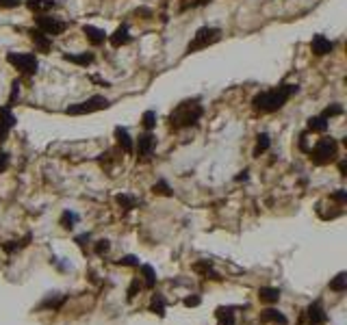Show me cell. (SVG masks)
Instances as JSON below:
<instances>
[{
    "mask_svg": "<svg viewBox=\"0 0 347 325\" xmlns=\"http://www.w3.org/2000/svg\"><path fill=\"white\" fill-rule=\"evenodd\" d=\"M300 91L297 85H280V87H273L269 91H263V93H256L254 100H252V109L256 113H276L280 111L285 104L289 102V98L295 95Z\"/></svg>",
    "mask_w": 347,
    "mask_h": 325,
    "instance_id": "6da1fadb",
    "label": "cell"
},
{
    "mask_svg": "<svg viewBox=\"0 0 347 325\" xmlns=\"http://www.w3.org/2000/svg\"><path fill=\"white\" fill-rule=\"evenodd\" d=\"M204 115V109L198 100H187V102H180L172 113H169V126L174 130H180V128H189V126H196L200 117Z\"/></svg>",
    "mask_w": 347,
    "mask_h": 325,
    "instance_id": "7a4b0ae2",
    "label": "cell"
},
{
    "mask_svg": "<svg viewBox=\"0 0 347 325\" xmlns=\"http://www.w3.org/2000/svg\"><path fill=\"white\" fill-rule=\"evenodd\" d=\"M338 156V141L332 139V137H324L314 143V148L310 150V160L314 165H328V162L336 160Z\"/></svg>",
    "mask_w": 347,
    "mask_h": 325,
    "instance_id": "3957f363",
    "label": "cell"
},
{
    "mask_svg": "<svg viewBox=\"0 0 347 325\" xmlns=\"http://www.w3.org/2000/svg\"><path fill=\"white\" fill-rule=\"evenodd\" d=\"M222 39V28H215V26H202L196 35H193V39L189 42L187 46V54L191 52H198V50H204V48L217 44Z\"/></svg>",
    "mask_w": 347,
    "mask_h": 325,
    "instance_id": "277c9868",
    "label": "cell"
},
{
    "mask_svg": "<svg viewBox=\"0 0 347 325\" xmlns=\"http://www.w3.org/2000/svg\"><path fill=\"white\" fill-rule=\"evenodd\" d=\"M109 107H111V102L104 95H93V98H89V100H85V102L72 104V107L66 109V113L68 115H89V113L109 109Z\"/></svg>",
    "mask_w": 347,
    "mask_h": 325,
    "instance_id": "5b68a950",
    "label": "cell"
},
{
    "mask_svg": "<svg viewBox=\"0 0 347 325\" xmlns=\"http://www.w3.org/2000/svg\"><path fill=\"white\" fill-rule=\"evenodd\" d=\"M7 61H9L11 65L18 72H22V74H35L37 68H39V61L35 54H22V52H9L7 54Z\"/></svg>",
    "mask_w": 347,
    "mask_h": 325,
    "instance_id": "8992f818",
    "label": "cell"
},
{
    "mask_svg": "<svg viewBox=\"0 0 347 325\" xmlns=\"http://www.w3.org/2000/svg\"><path fill=\"white\" fill-rule=\"evenodd\" d=\"M35 24H37V28L48 37H56V35H61V32H66V28H68L66 22H61L59 18H50V15H42V18H37Z\"/></svg>",
    "mask_w": 347,
    "mask_h": 325,
    "instance_id": "52a82bcc",
    "label": "cell"
},
{
    "mask_svg": "<svg viewBox=\"0 0 347 325\" xmlns=\"http://www.w3.org/2000/svg\"><path fill=\"white\" fill-rule=\"evenodd\" d=\"M302 314L310 325H326L328 323V314L324 310V306H321V302H312Z\"/></svg>",
    "mask_w": 347,
    "mask_h": 325,
    "instance_id": "ba28073f",
    "label": "cell"
},
{
    "mask_svg": "<svg viewBox=\"0 0 347 325\" xmlns=\"http://www.w3.org/2000/svg\"><path fill=\"white\" fill-rule=\"evenodd\" d=\"M15 126V115L9 107H0V141H5L9 137L11 128Z\"/></svg>",
    "mask_w": 347,
    "mask_h": 325,
    "instance_id": "9c48e42d",
    "label": "cell"
},
{
    "mask_svg": "<svg viewBox=\"0 0 347 325\" xmlns=\"http://www.w3.org/2000/svg\"><path fill=\"white\" fill-rule=\"evenodd\" d=\"M154 143H156V139H154V135L150 133V130H146L139 139H137V154L139 156H143V158H148L150 154H152V150H154Z\"/></svg>",
    "mask_w": 347,
    "mask_h": 325,
    "instance_id": "30bf717a",
    "label": "cell"
},
{
    "mask_svg": "<svg viewBox=\"0 0 347 325\" xmlns=\"http://www.w3.org/2000/svg\"><path fill=\"white\" fill-rule=\"evenodd\" d=\"M310 48H312V54L324 56V54H330L334 50V44L330 42V39H326L324 35H314L312 42H310Z\"/></svg>",
    "mask_w": 347,
    "mask_h": 325,
    "instance_id": "8fae6325",
    "label": "cell"
},
{
    "mask_svg": "<svg viewBox=\"0 0 347 325\" xmlns=\"http://www.w3.org/2000/svg\"><path fill=\"white\" fill-rule=\"evenodd\" d=\"M109 42H111L113 48H122V46H126L128 42H131V32H128L126 24H122V26L115 28V32H113V35L109 37Z\"/></svg>",
    "mask_w": 347,
    "mask_h": 325,
    "instance_id": "7c38bea8",
    "label": "cell"
},
{
    "mask_svg": "<svg viewBox=\"0 0 347 325\" xmlns=\"http://www.w3.org/2000/svg\"><path fill=\"white\" fill-rule=\"evenodd\" d=\"M139 271H141V286L143 288H154L156 286V271H154V267H150V265H141L139 267Z\"/></svg>",
    "mask_w": 347,
    "mask_h": 325,
    "instance_id": "4fadbf2b",
    "label": "cell"
},
{
    "mask_svg": "<svg viewBox=\"0 0 347 325\" xmlns=\"http://www.w3.org/2000/svg\"><path fill=\"white\" fill-rule=\"evenodd\" d=\"M115 139H117V143H119V148H122L126 154H133L135 145H133V139H131V135H128L126 128H122V126L115 128Z\"/></svg>",
    "mask_w": 347,
    "mask_h": 325,
    "instance_id": "5bb4252c",
    "label": "cell"
},
{
    "mask_svg": "<svg viewBox=\"0 0 347 325\" xmlns=\"http://www.w3.org/2000/svg\"><path fill=\"white\" fill-rule=\"evenodd\" d=\"M215 316L219 325H235V308L232 306H219L215 310Z\"/></svg>",
    "mask_w": 347,
    "mask_h": 325,
    "instance_id": "9a60e30c",
    "label": "cell"
},
{
    "mask_svg": "<svg viewBox=\"0 0 347 325\" xmlns=\"http://www.w3.org/2000/svg\"><path fill=\"white\" fill-rule=\"evenodd\" d=\"M28 35H30V39H33V44H35L42 52H48V50H50V46H52V44H50V37L44 35V32L39 30V28L28 30Z\"/></svg>",
    "mask_w": 347,
    "mask_h": 325,
    "instance_id": "2e32d148",
    "label": "cell"
},
{
    "mask_svg": "<svg viewBox=\"0 0 347 325\" xmlns=\"http://www.w3.org/2000/svg\"><path fill=\"white\" fill-rule=\"evenodd\" d=\"M261 321L263 323H276V325H287V316L278 312L276 308H267V310L261 312Z\"/></svg>",
    "mask_w": 347,
    "mask_h": 325,
    "instance_id": "e0dca14e",
    "label": "cell"
},
{
    "mask_svg": "<svg viewBox=\"0 0 347 325\" xmlns=\"http://www.w3.org/2000/svg\"><path fill=\"white\" fill-rule=\"evenodd\" d=\"M83 32H85V37L89 39V44H91V46H102V44H104V39H107V35H104V30L96 28V26H83Z\"/></svg>",
    "mask_w": 347,
    "mask_h": 325,
    "instance_id": "ac0fdd59",
    "label": "cell"
},
{
    "mask_svg": "<svg viewBox=\"0 0 347 325\" xmlns=\"http://www.w3.org/2000/svg\"><path fill=\"white\" fill-rule=\"evenodd\" d=\"M258 299H261L263 304H278L280 290L271 288V286H263V288H258Z\"/></svg>",
    "mask_w": 347,
    "mask_h": 325,
    "instance_id": "d6986e66",
    "label": "cell"
},
{
    "mask_svg": "<svg viewBox=\"0 0 347 325\" xmlns=\"http://www.w3.org/2000/svg\"><path fill=\"white\" fill-rule=\"evenodd\" d=\"M63 59L70 61V63H76V65H83V68H87V65L93 63V52H80V54H63Z\"/></svg>",
    "mask_w": 347,
    "mask_h": 325,
    "instance_id": "ffe728a7",
    "label": "cell"
},
{
    "mask_svg": "<svg viewBox=\"0 0 347 325\" xmlns=\"http://www.w3.org/2000/svg\"><path fill=\"white\" fill-rule=\"evenodd\" d=\"M54 0H26V7L30 11H35V13H44V11H50V9H54Z\"/></svg>",
    "mask_w": 347,
    "mask_h": 325,
    "instance_id": "44dd1931",
    "label": "cell"
},
{
    "mask_svg": "<svg viewBox=\"0 0 347 325\" xmlns=\"http://www.w3.org/2000/svg\"><path fill=\"white\" fill-rule=\"evenodd\" d=\"M193 271H196V273H202V275H206V278L211 275V280H222L219 275H217V273L213 271V263H211V260H202V263H196V265H193Z\"/></svg>",
    "mask_w": 347,
    "mask_h": 325,
    "instance_id": "7402d4cb",
    "label": "cell"
},
{
    "mask_svg": "<svg viewBox=\"0 0 347 325\" xmlns=\"http://www.w3.org/2000/svg\"><path fill=\"white\" fill-rule=\"evenodd\" d=\"M308 130H310V133H326V130H328V119L324 115L310 117L308 119Z\"/></svg>",
    "mask_w": 347,
    "mask_h": 325,
    "instance_id": "603a6c76",
    "label": "cell"
},
{
    "mask_svg": "<svg viewBox=\"0 0 347 325\" xmlns=\"http://www.w3.org/2000/svg\"><path fill=\"white\" fill-rule=\"evenodd\" d=\"M269 145H271V139H269V135L267 133H263V135H258L256 137V148H254V156L258 158L263 152H267L269 150Z\"/></svg>",
    "mask_w": 347,
    "mask_h": 325,
    "instance_id": "cb8c5ba5",
    "label": "cell"
},
{
    "mask_svg": "<svg viewBox=\"0 0 347 325\" xmlns=\"http://www.w3.org/2000/svg\"><path fill=\"white\" fill-rule=\"evenodd\" d=\"M150 312H154L159 316H165V299L163 295H152V302H150Z\"/></svg>",
    "mask_w": 347,
    "mask_h": 325,
    "instance_id": "d4e9b609",
    "label": "cell"
},
{
    "mask_svg": "<svg viewBox=\"0 0 347 325\" xmlns=\"http://www.w3.org/2000/svg\"><path fill=\"white\" fill-rule=\"evenodd\" d=\"M347 288V273L345 271H341L336 275V278L330 282V290H334V292H343Z\"/></svg>",
    "mask_w": 347,
    "mask_h": 325,
    "instance_id": "484cf974",
    "label": "cell"
},
{
    "mask_svg": "<svg viewBox=\"0 0 347 325\" xmlns=\"http://www.w3.org/2000/svg\"><path fill=\"white\" fill-rule=\"evenodd\" d=\"M76 221H78V215L72 213V210H66V213L61 215V219H59L61 228H66V230H72V228L76 225Z\"/></svg>",
    "mask_w": 347,
    "mask_h": 325,
    "instance_id": "4316f807",
    "label": "cell"
},
{
    "mask_svg": "<svg viewBox=\"0 0 347 325\" xmlns=\"http://www.w3.org/2000/svg\"><path fill=\"white\" fill-rule=\"evenodd\" d=\"M30 241V234H26V237H24L22 241H9V243H5L3 245V249L7 251V254H13V251H18V249H22L24 245H26V243Z\"/></svg>",
    "mask_w": 347,
    "mask_h": 325,
    "instance_id": "83f0119b",
    "label": "cell"
},
{
    "mask_svg": "<svg viewBox=\"0 0 347 325\" xmlns=\"http://www.w3.org/2000/svg\"><path fill=\"white\" fill-rule=\"evenodd\" d=\"M115 202H117V204L122 206L124 210H131V208H135V204H137L133 195H126V193H119L117 198H115Z\"/></svg>",
    "mask_w": 347,
    "mask_h": 325,
    "instance_id": "f1b7e54d",
    "label": "cell"
},
{
    "mask_svg": "<svg viewBox=\"0 0 347 325\" xmlns=\"http://www.w3.org/2000/svg\"><path fill=\"white\" fill-rule=\"evenodd\" d=\"M141 124H143L146 130H152L156 126V113L154 111H146L143 113V117H141Z\"/></svg>",
    "mask_w": 347,
    "mask_h": 325,
    "instance_id": "f546056e",
    "label": "cell"
},
{
    "mask_svg": "<svg viewBox=\"0 0 347 325\" xmlns=\"http://www.w3.org/2000/svg\"><path fill=\"white\" fill-rule=\"evenodd\" d=\"M152 193H156V195H165V198H169V195H172V186H169L165 180H159L154 186H152Z\"/></svg>",
    "mask_w": 347,
    "mask_h": 325,
    "instance_id": "4dcf8cb0",
    "label": "cell"
},
{
    "mask_svg": "<svg viewBox=\"0 0 347 325\" xmlns=\"http://www.w3.org/2000/svg\"><path fill=\"white\" fill-rule=\"evenodd\" d=\"M341 113H343V107H341V104H330V107H328L324 113H321V115H324L326 119H330V117L341 115Z\"/></svg>",
    "mask_w": 347,
    "mask_h": 325,
    "instance_id": "1f68e13d",
    "label": "cell"
},
{
    "mask_svg": "<svg viewBox=\"0 0 347 325\" xmlns=\"http://www.w3.org/2000/svg\"><path fill=\"white\" fill-rule=\"evenodd\" d=\"M109 249H111V243L107 239H100L98 243H96V254H98V256L109 254Z\"/></svg>",
    "mask_w": 347,
    "mask_h": 325,
    "instance_id": "d6a6232c",
    "label": "cell"
},
{
    "mask_svg": "<svg viewBox=\"0 0 347 325\" xmlns=\"http://www.w3.org/2000/svg\"><path fill=\"white\" fill-rule=\"evenodd\" d=\"M63 302H66V297H59V299H56V297H52V295H50V297H48L46 302L42 304V308H61V304H63Z\"/></svg>",
    "mask_w": 347,
    "mask_h": 325,
    "instance_id": "836d02e7",
    "label": "cell"
},
{
    "mask_svg": "<svg viewBox=\"0 0 347 325\" xmlns=\"http://www.w3.org/2000/svg\"><path fill=\"white\" fill-rule=\"evenodd\" d=\"M117 265H122V267H139V258H137V256H124V258L117 260Z\"/></svg>",
    "mask_w": 347,
    "mask_h": 325,
    "instance_id": "e575fe53",
    "label": "cell"
},
{
    "mask_svg": "<svg viewBox=\"0 0 347 325\" xmlns=\"http://www.w3.org/2000/svg\"><path fill=\"white\" fill-rule=\"evenodd\" d=\"M20 95V80H13V85H11V95H9V104L7 107H13L15 104V98Z\"/></svg>",
    "mask_w": 347,
    "mask_h": 325,
    "instance_id": "d590c367",
    "label": "cell"
},
{
    "mask_svg": "<svg viewBox=\"0 0 347 325\" xmlns=\"http://www.w3.org/2000/svg\"><path fill=\"white\" fill-rule=\"evenodd\" d=\"M330 200H334V202H338V204H345V202H347V191L345 189H338V191H334L332 195H330Z\"/></svg>",
    "mask_w": 347,
    "mask_h": 325,
    "instance_id": "8d00e7d4",
    "label": "cell"
},
{
    "mask_svg": "<svg viewBox=\"0 0 347 325\" xmlns=\"http://www.w3.org/2000/svg\"><path fill=\"white\" fill-rule=\"evenodd\" d=\"M139 288H141V280L135 278L131 282V286H128V299H135V295H137V290H139Z\"/></svg>",
    "mask_w": 347,
    "mask_h": 325,
    "instance_id": "74e56055",
    "label": "cell"
},
{
    "mask_svg": "<svg viewBox=\"0 0 347 325\" xmlns=\"http://www.w3.org/2000/svg\"><path fill=\"white\" fill-rule=\"evenodd\" d=\"M208 3H211V0H184L182 9H189V7L193 9V7H202V5H208Z\"/></svg>",
    "mask_w": 347,
    "mask_h": 325,
    "instance_id": "f35d334b",
    "label": "cell"
},
{
    "mask_svg": "<svg viewBox=\"0 0 347 325\" xmlns=\"http://www.w3.org/2000/svg\"><path fill=\"white\" fill-rule=\"evenodd\" d=\"M182 304L187 306V308H196V306H200V304H202V297H200V295H191V297L184 299Z\"/></svg>",
    "mask_w": 347,
    "mask_h": 325,
    "instance_id": "ab89813d",
    "label": "cell"
},
{
    "mask_svg": "<svg viewBox=\"0 0 347 325\" xmlns=\"http://www.w3.org/2000/svg\"><path fill=\"white\" fill-rule=\"evenodd\" d=\"M7 167H9V154H7V152H3V150H0V174H3L5 172V169Z\"/></svg>",
    "mask_w": 347,
    "mask_h": 325,
    "instance_id": "60d3db41",
    "label": "cell"
},
{
    "mask_svg": "<svg viewBox=\"0 0 347 325\" xmlns=\"http://www.w3.org/2000/svg\"><path fill=\"white\" fill-rule=\"evenodd\" d=\"M0 7H5V9H13V7H20V0H0Z\"/></svg>",
    "mask_w": 347,
    "mask_h": 325,
    "instance_id": "b9f144b4",
    "label": "cell"
},
{
    "mask_svg": "<svg viewBox=\"0 0 347 325\" xmlns=\"http://www.w3.org/2000/svg\"><path fill=\"white\" fill-rule=\"evenodd\" d=\"M338 172H341V176H347L345 172H347V165H345V160H341L338 162Z\"/></svg>",
    "mask_w": 347,
    "mask_h": 325,
    "instance_id": "7bdbcfd3",
    "label": "cell"
},
{
    "mask_svg": "<svg viewBox=\"0 0 347 325\" xmlns=\"http://www.w3.org/2000/svg\"><path fill=\"white\" fill-rule=\"evenodd\" d=\"M297 325H310V323L306 321V319H304V314H302V316H300V321H297Z\"/></svg>",
    "mask_w": 347,
    "mask_h": 325,
    "instance_id": "ee69618b",
    "label": "cell"
}]
</instances>
